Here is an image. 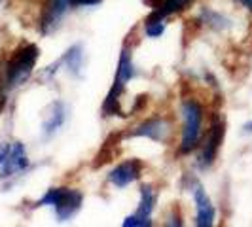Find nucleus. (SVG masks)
Returning <instances> with one entry per match:
<instances>
[{
	"mask_svg": "<svg viewBox=\"0 0 252 227\" xmlns=\"http://www.w3.org/2000/svg\"><path fill=\"white\" fill-rule=\"evenodd\" d=\"M38 57L40 50L36 44H25L13 51V55L4 64V89H15L23 85L32 74Z\"/></svg>",
	"mask_w": 252,
	"mask_h": 227,
	"instance_id": "nucleus-1",
	"label": "nucleus"
},
{
	"mask_svg": "<svg viewBox=\"0 0 252 227\" xmlns=\"http://www.w3.org/2000/svg\"><path fill=\"white\" fill-rule=\"evenodd\" d=\"M182 114V137H180V153H191L199 146L203 135L205 108L195 99H184L180 106Z\"/></svg>",
	"mask_w": 252,
	"mask_h": 227,
	"instance_id": "nucleus-2",
	"label": "nucleus"
},
{
	"mask_svg": "<svg viewBox=\"0 0 252 227\" xmlns=\"http://www.w3.org/2000/svg\"><path fill=\"white\" fill-rule=\"evenodd\" d=\"M84 195L82 191L72 188H51L44 193L42 199H38L34 206H51L59 222H66L82 208Z\"/></svg>",
	"mask_w": 252,
	"mask_h": 227,
	"instance_id": "nucleus-3",
	"label": "nucleus"
},
{
	"mask_svg": "<svg viewBox=\"0 0 252 227\" xmlns=\"http://www.w3.org/2000/svg\"><path fill=\"white\" fill-rule=\"evenodd\" d=\"M224 133H226V125H224V119L215 114L213 115V121L207 129V135L201 144V151H199V157H197V167L201 170H207L215 165L216 157H218V151L222 146V140H224Z\"/></svg>",
	"mask_w": 252,
	"mask_h": 227,
	"instance_id": "nucleus-4",
	"label": "nucleus"
},
{
	"mask_svg": "<svg viewBox=\"0 0 252 227\" xmlns=\"http://www.w3.org/2000/svg\"><path fill=\"white\" fill-rule=\"evenodd\" d=\"M127 137H142V139L154 140V142H169L173 137V123L167 117H150L142 121L140 125L131 129Z\"/></svg>",
	"mask_w": 252,
	"mask_h": 227,
	"instance_id": "nucleus-5",
	"label": "nucleus"
},
{
	"mask_svg": "<svg viewBox=\"0 0 252 227\" xmlns=\"http://www.w3.org/2000/svg\"><path fill=\"white\" fill-rule=\"evenodd\" d=\"M156 189L152 188L150 184L140 186V201L137 206V212L131 216H127L124 220L126 227H150L152 226V212L156 206Z\"/></svg>",
	"mask_w": 252,
	"mask_h": 227,
	"instance_id": "nucleus-6",
	"label": "nucleus"
},
{
	"mask_svg": "<svg viewBox=\"0 0 252 227\" xmlns=\"http://www.w3.org/2000/svg\"><path fill=\"white\" fill-rule=\"evenodd\" d=\"M70 10V0H46L40 15V32L50 34L61 25L66 12Z\"/></svg>",
	"mask_w": 252,
	"mask_h": 227,
	"instance_id": "nucleus-7",
	"label": "nucleus"
},
{
	"mask_svg": "<svg viewBox=\"0 0 252 227\" xmlns=\"http://www.w3.org/2000/svg\"><path fill=\"white\" fill-rule=\"evenodd\" d=\"M142 169H144L142 161H139V159H127L124 163L116 165L112 170L108 172V182L112 184L114 188L124 189L142 176Z\"/></svg>",
	"mask_w": 252,
	"mask_h": 227,
	"instance_id": "nucleus-8",
	"label": "nucleus"
},
{
	"mask_svg": "<svg viewBox=\"0 0 252 227\" xmlns=\"http://www.w3.org/2000/svg\"><path fill=\"white\" fill-rule=\"evenodd\" d=\"M191 197L195 202V226L211 227L215 224V206L197 180L191 182Z\"/></svg>",
	"mask_w": 252,
	"mask_h": 227,
	"instance_id": "nucleus-9",
	"label": "nucleus"
},
{
	"mask_svg": "<svg viewBox=\"0 0 252 227\" xmlns=\"http://www.w3.org/2000/svg\"><path fill=\"white\" fill-rule=\"evenodd\" d=\"M29 167V157H27L25 146L21 142H12L6 159L0 165V178L15 176L19 172H23Z\"/></svg>",
	"mask_w": 252,
	"mask_h": 227,
	"instance_id": "nucleus-10",
	"label": "nucleus"
},
{
	"mask_svg": "<svg viewBox=\"0 0 252 227\" xmlns=\"http://www.w3.org/2000/svg\"><path fill=\"white\" fill-rule=\"evenodd\" d=\"M66 114H68V106L63 101H53L46 110V117L42 123V133L44 139H51L66 121Z\"/></svg>",
	"mask_w": 252,
	"mask_h": 227,
	"instance_id": "nucleus-11",
	"label": "nucleus"
},
{
	"mask_svg": "<svg viewBox=\"0 0 252 227\" xmlns=\"http://www.w3.org/2000/svg\"><path fill=\"white\" fill-rule=\"evenodd\" d=\"M193 0H144L152 8V13L146 19H167L169 15L184 12Z\"/></svg>",
	"mask_w": 252,
	"mask_h": 227,
	"instance_id": "nucleus-12",
	"label": "nucleus"
},
{
	"mask_svg": "<svg viewBox=\"0 0 252 227\" xmlns=\"http://www.w3.org/2000/svg\"><path fill=\"white\" fill-rule=\"evenodd\" d=\"M61 66L66 68V72L74 78L82 76V68H84V48L82 44H74L63 53V57L59 59Z\"/></svg>",
	"mask_w": 252,
	"mask_h": 227,
	"instance_id": "nucleus-13",
	"label": "nucleus"
},
{
	"mask_svg": "<svg viewBox=\"0 0 252 227\" xmlns=\"http://www.w3.org/2000/svg\"><path fill=\"white\" fill-rule=\"evenodd\" d=\"M199 23L211 30H216V32H224L227 28H231V21L227 19L224 13L216 12V10H211V8H203L201 13H199Z\"/></svg>",
	"mask_w": 252,
	"mask_h": 227,
	"instance_id": "nucleus-14",
	"label": "nucleus"
},
{
	"mask_svg": "<svg viewBox=\"0 0 252 227\" xmlns=\"http://www.w3.org/2000/svg\"><path fill=\"white\" fill-rule=\"evenodd\" d=\"M165 19H146V25H144V32L148 38H159L165 32Z\"/></svg>",
	"mask_w": 252,
	"mask_h": 227,
	"instance_id": "nucleus-15",
	"label": "nucleus"
},
{
	"mask_svg": "<svg viewBox=\"0 0 252 227\" xmlns=\"http://www.w3.org/2000/svg\"><path fill=\"white\" fill-rule=\"evenodd\" d=\"M102 0H70V8H89V6H97Z\"/></svg>",
	"mask_w": 252,
	"mask_h": 227,
	"instance_id": "nucleus-16",
	"label": "nucleus"
},
{
	"mask_svg": "<svg viewBox=\"0 0 252 227\" xmlns=\"http://www.w3.org/2000/svg\"><path fill=\"white\" fill-rule=\"evenodd\" d=\"M8 150H10V142H4V144H0V165L2 161L6 159V155H8Z\"/></svg>",
	"mask_w": 252,
	"mask_h": 227,
	"instance_id": "nucleus-17",
	"label": "nucleus"
},
{
	"mask_svg": "<svg viewBox=\"0 0 252 227\" xmlns=\"http://www.w3.org/2000/svg\"><path fill=\"white\" fill-rule=\"evenodd\" d=\"M243 8H247L249 12H252V0H237Z\"/></svg>",
	"mask_w": 252,
	"mask_h": 227,
	"instance_id": "nucleus-18",
	"label": "nucleus"
},
{
	"mask_svg": "<svg viewBox=\"0 0 252 227\" xmlns=\"http://www.w3.org/2000/svg\"><path fill=\"white\" fill-rule=\"evenodd\" d=\"M243 129H245V133H252V121H249Z\"/></svg>",
	"mask_w": 252,
	"mask_h": 227,
	"instance_id": "nucleus-19",
	"label": "nucleus"
},
{
	"mask_svg": "<svg viewBox=\"0 0 252 227\" xmlns=\"http://www.w3.org/2000/svg\"><path fill=\"white\" fill-rule=\"evenodd\" d=\"M0 4H2V0H0Z\"/></svg>",
	"mask_w": 252,
	"mask_h": 227,
	"instance_id": "nucleus-20",
	"label": "nucleus"
}]
</instances>
